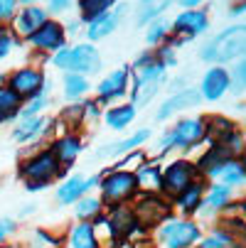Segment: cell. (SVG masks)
Wrapping results in <instances>:
<instances>
[{
    "label": "cell",
    "mask_w": 246,
    "mask_h": 248,
    "mask_svg": "<svg viewBox=\"0 0 246 248\" xmlns=\"http://www.w3.org/2000/svg\"><path fill=\"white\" fill-rule=\"evenodd\" d=\"M207 30H209V13L202 10V8H187L170 22L172 37H167L163 45L175 49V47H180V45L199 37V34H204Z\"/></svg>",
    "instance_id": "obj_6"
},
{
    "label": "cell",
    "mask_w": 246,
    "mask_h": 248,
    "mask_svg": "<svg viewBox=\"0 0 246 248\" xmlns=\"http://www.w3.org/2000/svg\"><path fill=\"white\" fill-rule=\"evenodd\" d=\"M197 248H234V236H231L229 231L217 229V231L209 233L204 241L199 238V241H197Z\"/></svg>",
    "instance_id": "obj_37"
},
{
    "label": "cell",
    "mask_w": 246,
    "mask_h": 248,
    "mask_svg": "<svg viewBox=\"0 0 246 248\" xmlns=\"http://www.w3.org/2000/svg\"><path fill=\"white\" fill-rule=\"evenodd\" d=\"M47 3H49V10H47V13L62 15V13H66L69 8H72V3H74V0H47Z\"/></svg>",
    "instance_id": "obj_46"
},
{
    "label": "cell",
    "mask_w": 246,
    "mask_h": 248,
    "mask_svg": "<svg viewBox=\"0 0 246 248\" xmlns=\"http://www.w3.org/2000/svg\"><path fill=\"white\" fill-rule=\"evenodd\" d=\"M229 160H231V153H229L222 143H209V148L202 153V157L195 162V167H197L199 174L217 180V174L222 172V167H224Z\"/></svg>",
    "instance_id": "obj_22"
},
{
    "label": "cell",
    "mask_w": 246,
    "mask_h": 248,
    "mask_svg": "<svg viewBox=\"0 0 246 248\" xmlns=\"http://www.w3.org/2000/svg\"><path fill=\"white\" fill-rule=\"evenodd\" d=\"M106 226L111 231L114 238H128L135 233L138 229V221H135V214H133V209L131 204H114L109 206V214H106Z\"/></svg>",
    "instance_id": "obj_19"
},
{
    "label": "cell",
    "mask_w": 246,
    "mask_h": 248,
    "mask_svg": "<svg viewBox=\"0 0 246 248\" xmlns=\"http://www.w3.org/2000/svg\"><path fill=\"white\" fill-rule=\"evenodd\" d=\"M160 165L153 160H146L143 165H138L133 170L135 182H138V192H160Z\"/></svg>",
    "instance_id": "obj_28"
},
{
    "label": "cell",
    "mask_w": 246,
    "mask_h": 248,
    "mask_svg": "<svg viewBox=\"0 0 246 248\" xmlns=\"http://www.w3.org/2000/svg\"><path fill=\"white\" fill-rule=\"evenodd\" d=\"M77 204V219L79 221H94V217H98L101 211H103V202L98 199V197H82V199H77L74 202Z\"/></svg>",
    "instance_id": "obj_35"
},
{
    "label": "cell",
    "mask_w": 246,
    "mask_h": 248,
    "mask_svg": "<svg viewBox=\"0 0 246 248\" xmlns=\"http://www.w3.org/2000/svg\"><path fill=\"white\" fill-rule=\"evenodd\" d=\"M163 84H165V69H163L158 62H153V64H148L146 69L135 72L133 86L128 89V93H131V106H135V108H143V106H148V103L158 96V91H160Z\"/></svg>",
    "instance_id": "obj_8"
},
{
    "label": "cell",
    "mask_w": 246,
    "mask_h": 248,
    "mask_svg": "<svg viewBox=\"0 0 246 248\" xmlns=\"http://www.w3.org/2000/svg\"><path fill=\"white\" fill-rule=\"evenodd\" d=\"M170 37V22L167 20H153V22H148V32H146V42L148 45H163L165 40Z\"/></svg>",
    "instance_id": "obj_36"
},
{
    "label": "cell",
    "mask_w": 246,
    "mask_h": 248,
    "mask_svg": "<svg viewBox=\"0 0 246 248\" xmlns=\"http://www.w3.org/2000/svg\"><path fill=\"white\" fill-rule=\"evenodd\" d=\"M123 15H126V5H114L109 13H103V15H98V17H94V20L89 22V27H86V37H89L91 42L106 40L109 34L116 32V27L121 25Z\"/></svg>",
    "instance_id": "obj_21"
},
{
    "label": "cell",
    "mask_w": 246,
    "mask_h": 248,
    "mask_svg": "<svg viewBox=\"0 0 246 248\" xmlns=\"http://www.w3.org/2000/svg\"><path fill=\"white\" fill-rule=\"evenodd\" d=\"M5 79H8V74L3 72V69H0V86H5Z\"/></svg>",
    "instance_id": "obj_49"
},
{
    "label": "cell",
    "mask_w": 246,
    "mask_h": 248,
    "mask_svg": "<svg viewBox=\"0 0 246 248\" xmlns=\"http://www.w3.org/2000/svg\"><path fill=\"white\" fill-rule=\"evenodd\" d=\"M195 180H199V172H197V167H195L192 160H185V157L172 160V162H167L160 170V192L172 199L175 194L182 192Z\"/></svg>",
    "instance_id": "obj_10"
},
{
    "label": "cell",
    "mask_w": 246,
    "mask_h": 248,
    "mask_svg": "<svg viewBox=\"0 0 246 248\" xmlns=\"http://www.w3.org/2000/svg\"><path fill=\"white\" fill-rule=\"evenodd\" d=\"M5 86L10 91H15L22 101H27L32 96L47 91V79H45V72L37 66H20V69H13L8 74Z\"/></svg>",
    "instance_id": "obj_11"
},
{
    "label": "cell",
    "mask_w": 246,
    "mask_h": 248,
    "mask_svg": "<svg viewBox=\"0 0 246 248\" xmlns=\"http://www.w3.org/2000/svg\"><path fill=\"white\" fill-rule=\"evenodd\" d=\"M204 189L207 185L202 180H195L192 185H187L182 192H178L172 199H175V206H178V211H182V214H195V211H199L202 206V197H204Z\"/></svg>",
    "instance_id": "obj_26"
},
{
    "label": "cell",
    "mask_w": 246,
    "mask_h": 248,
    "mask_svg": "<svg viewBox=\"0 0 246 248\" xmlns=\"http://www.w3.org/2000/svg\"><path fill=\"white\" fill-rule=\"evenodd\" d=\"M22 98L10 91L8 86H0V125L3 123H10V121H17L20 111H22Z\"/></svg>",
    "instance_id": "obj_31"
},
{
    "label": "cell",
    "mask_w": 246,
    "mask_h": 248,
    "mask_svg": "<svg viewBox=\"0 0 246 248\" xmlns=\"http://www.w3.org/2000/svg\"><path fill=\"white\" fill-rule=\"evenodd\" d=\"M153 62H155L153 49H148V52H143V54H138V57H135V62H133V66H131V72H140V69H146V66L153 64Z\"/></svg>",
    "instance_id": "obj_45"
},
{
    "label": "cell",
    "mask_w": 246,
    "mask_h": 248,
    "mask_svg": "<svg viewBox=\"0 0 246 248\" xmlns=\"http://www.w3.org/2000/svg\"><path fill=\"white\" fill-rule=\"evenodd\" d=\"M101 202L106 206L114 204H126L138 194V182H135V174L133 170H121V167H109L106 172L101 174Z\"/></svg>",
    "instance_id": "obj_5"
},
{
    "label": "cell",
    "mask_w": 246,
    "mask_h": 248,
    "mask_svg": "<svg viewBox=\"0 0 246 248\" xmlns=\"http://www.w3.org/2000/svg\"><path fill=\"white\" fill-rule=\"evenodd\" d=\"M49 106V96H47V91H42V93H37V96H32V98H27L25 103H22V111H20V116H42V111ZM17 116V118H20Z\"/></svg>",
    "instance_id": "obj_38"
},
{
    "label": "cell",
    "mask_w": 246,
    "mask_h": 248,
    "mask_svg": "<svg viewBox=\"0 0 246 248\" xmlns=\"http://www.w3.org/2000/svg\"><path fill=\"white\" fill-rule=\"evenodd\" d=\"M91 91V84H89V77L84 74H74V72H64V81H62V93L69 103L74 101H82L86 93Z\"/></svg>",
    "instance_id": "obj_29"
},
{
    "label": "cell",
    "mask_w": 246,
    "mask_h": 248,
    "mask_svg": "<svg viewBox=\"0 0 246 248\" xmlns=\"http://www.w3.org/2000/svg\"><path fill=\"white\" fill-rule=\"evenodd\" d=\"M84 121L86 118H84V103L82 101H74L72 106H64V108L59 111V116H57V123L69 128L66 133H74V128H79Z\"/></svg>",
    "instance_id": "obj_33"
},
{
    "label": "cell",
    "mask_w": 246,
    "mask_h": 248,
    "mask_svg": "<svg viewBox=\"0 0 246 248\" xmlns=\"http://www.w3.org/2000/svg\"><path fill=\"white\" fill-rule=\"evenodd\" d=\"M146 160H148V153H146L143 148H138V150L126 153V157L118 162V167H121V170H135L138 165H143Z\"/></svg>",
    "instance_id": "obj_40"
},
{
    "label": "cell",
    "mask_w": 246,
    "mask_h": 248,
    "mask_svg": "<svg viewBox=\"0 0 246 248\" xmlns=\"http://www.w3.org/2000/svg\"><path fill=\"white\" fill-rule=\"evenodd\" d=\"M217 180H222V185H229V187H241L244 180H246V165H244V157H231L222 172L217 174Z\"/></svg>",
    "instance_id": "obj_32"
},
{
    "label": "cell",
    "mask_w": 246,
    "mask_h": 248,
    "mask_svg": "<svg viewBox=\"0 0 246 248\" xmlns=\"http://www.w3.org/2000/svg\"><path fill=\"white\" fill-rule=\"evenodd\" d=\"M231 89V79H229V69L224 66H209L202 81H199V96L202 101H209V103H214V101H222L227 96V91Z\"/></svg>",
    "instance_id": "obj_16"
},
{
    "label": "cell",
    "mask_w": 246,
    "mask_h": 248,
    "mask_svg": "<svg viewBox=\"0 0 246 248\" xmlns=\"http://www.w3.org/2000/svg\"><path fill=\"white\" fill-rule=\"evenodd\" d=\"M231 199H234V187L217 182V185H209L204 189V197H202V206L199 209L204 211V214H214V211L227 209Z\"/></svg>",
    "instance_id": "obj_24"
},
{
    "label": "cell",
    "mask_w": 246,
    "mask_h": 248,
    "mask_svg": "<svg viewBox=\"0 0 246 248\" xmlns=\"http://www.w3.org/2000/svg\"><path fill=\"white\" fill-rule=\"evenodd\" d=\"M178 3L187 10V8H199V3H202V0H178Z\"/></svg>",
    "instance_id": "obj_48"
},
{
    "label": "cell",
    "mask_w": 246,
    "mask_h": 248,
    "mask_svg": "<svg viewBox=\"0 0 246 248\" xmlns=\"http://www.w3.org/2000/svg\"><path fill=\"white\" fill-rule=\"evenodd\" d=\"M150 130L148 128H143V130H135L133 135H128V138H123V140H118V143H109V145H103V148H98L96 150V157H121V155H126V153H131V150H138V148H143L148 140H150Z\"/></svg>",
    "instance_id": "obj_23"
},
{
    "label": "cell",
    "mask_w": 246,
    "mask_h": 248,
    "mask_svg": "<svg viewBox=\"0 0 246 248\" xmlns=\"http://www.w3.org/2000/svg\"><path fill=\"white\" fill-rule=\"evenodd\" d=\"M47 20H49V13L45 8H40V5H25V8H20L15 13V17L10 22V30H13V34L17 40H27L30 34L37 27H42Z\"/></svg>",
    "instance_id": "obj_17"
},
{
    "label": "cell",
    "mask_w": 246,
    "mask_h": 248,
    "mask_svg": "<svg viewBox=\"0 0 246 248\" xmlns=\"http://www.w3.org/2000/svg\"><path fill=\"white\" fill-rule=\"evenodd\" d=\"M15 231V221L13 219H0V246H3L5 236H10Z\"/></svg>",
    "instance_id": "obj_47"
},
{
    "label": "cell",
    "mask_w": 246,
    "mask_h": 248,
    "mask_svg": "<svg viewBox=\"0 0 246 248\" xmlns=\"http://www.w3.org/2000/svg\"><path fill=\"white\" fill-rule=\"evenodd\" d=\"M239 125L234 123V118L224 116V113H212L204 116V138L207 143H222L224 138H229Z\"/></svg>",
    "instance_id": "obj_25"
},
{
    "label": "cell",
    "mask_w": 246,
    "mask_h": 248,
    "mask_svg": "<svg viewBox=\"0 0 246 248\" xmlns=\"http://www.w3.org/2000/svg\"><path fill=\"white\" fill-rule=\"evenodd\" d=\"M17 45V37L13 34L10 27H0V59H5Z\"/></svg>",
    "instance_id": "obj_41"
},
{
    "label": "cell",
    "mask_w": 246,
    "mask_h": 248,
    "mask_svg": "<svg viewBox=\"0 0 246 248\" xmlns=\"http://www.w3.org/2000/svg\"><path fill=\"white\" fill-rule=\"evenodd\" d=\"M202 238L199 224L190 221V219H165L160 231H158V241L163 243V248H192L197 246V241Z\"/></svg>",
    "instance_id": "obj_9"
},
{
    "label": "cell",
    "mask_w": 246,
    "mask_h": 248,
    "mask_svg": "<svg viewBox=\"0 0 246 248\" xmlns=\"http://www.w3.org/2000/svg\"><path fill=\"white\" fill-rule=\"evenodd\" d=\"M244 47H246V27L239 22V25H231V27L222 30L219 34H214V37L199 49V57L207 64L222 66V64L241 59Z\"/></svg>",
    "instance_id": "obj_2"
},
{
    "label": "cell",
    "mask_w": 246,
    "mask_h": 248,
    "mask_svg": "<svg viewBox=\"0 0 246 248\" xmlns=\"http://www.w3.org/2000/svg\"><path fill=\"white\" fill-rule=\"evenodd\" d=\"M118 0H79V15L84 22H91L94 17L109 13Z\"/></svg>",
    "instance_id": "obj_34"
},
{
    "label": "cell",
    "mask_w": 246,
    "mask_h": 248,
    "mask_svg": "<svg viewBox=\"0 0 246 248\" xmlns=\"http://www.w3.org/2000/svg\"><path fill=\"white\" fill-rule=\"evenodd\" d=\"M229 79H231V89L236 93H244V86H246V64H244V59L236 62V66L229 72Z\"/></svg>",
    "instance_id": "obj_39"
},
{
    "label": "cell",
    "mask_w": 246,
    "mask_h": 248,
    "mask_svg": "<svg viewBox=\"0 0 246 248\" xmlns=\"http://www.w3.org/2000/svg\"><path fill=\"white\" fill-rule=\"evenodd\" d=\"M52 125H54V118H47V116H20L13 128V140L20 145L37 143V140L49 135Z\"/></svg>",
    "instance_id": "obj_14"
},
{
    "label": "cell",
    "mask_w": 246,
    "mask_h": 248,
    "mask_svg": "<svg viewBox=\"0 0 246 248\" xmlns=\"http://www.w3.org/2000/svg\"><path fill=\"white\" fill-rule=\"evenodd\" d=\"M17 172H20V177L25 180V189L27 192H40L47 185H52L54 180H59L62 174H66L59 167V162H57L54 153L49 150V145L42 148V150H37V153H32V155H27L20 162V170Z\"/></svg>",
    "instance_id": "obj_1"
},
{
    "label": "cell",
    "mask_w": 246,
    "mask_h": 248,
    "mask_svg": "<svg viewBox=\"0 0 246 248\" xmlns=\"http://www.w3.org/2000/svg\"><path fill=\"white\" fill-rule=\"evenodd\" d=\"M52 64L62 72H74V74H96L101 72L103 66V59H101V52L89 45V42H82V45H74V47H62L59 52L52 54Z\"/></svg>",
    "instance_id": "obj_4"
},
{
    "label": "cell",
    "mask_w": 246,
    "mask_h": 248,
    "mask_svg": "<svg viewBox=\"0 0 246 248\" xmlns=\"http://www.w3.org/2000/svg\"><path fill=\"white\" fill-rule=\"evenodd\" d=\"M66 241H69V248H98L96 226L91 221H82V224L72 226Z\"/></svg>",
    "instance_id": "obj_30"
},
{
    "label": "cell",
    "mask_w": 246,
    "mask_h": 248,
    "mask_svg": "<svg viewBox=\"0 0 246 248\" xmlns=\"http://www.w3.org/2000/svg\"><path fill=\"white\" fill-rule=\"evenodd\" d=\"M202 103V96L195 86H187V89H180V91H175L170 98H165L160 106H158V111H155V121H170L172 116H178V113H185L190 108H195V106Z\"/></svg>",
    "instance_id": "obj_15"
},
{
    "label": "cell",
    "mask_w": 246,
    "mask_h": 248,
    "mask_svg": "<svg viewBox=\"0 0 246 248\" xmlns=\"http://www.w3.org/2000/svg\"><path fill=\"white\" fill-rule=\"evenodd\" d=\"M207 143L204 138V116H187L180 118L172 128L163 133L158 140V155H167L170 150H192L195 145Z\"/></svg>",
    "instance_id": "obj_3"
},
{
    "label": "cell",
    "mask_w": 246,
    "mask_h": 248,
    "mask_svg": "<svg viewBox=\"0 0 246 248\" xmlns=\"http://www.w3.org/2000/svg\"><path fill=\"white\" fill-rule=\"evenodd\" d=\"M153 57H155V62L165 69V72H167V69L170 66H175V64H178V57H175V52H172V47H167V45H163V47H158L155 52H153Z\"/></svg>",
    "instance_id": "obj_42"
},
{
    "label": "cell",
    "mask_w": 246,
    "mask_h": 248,
    "mask_svg": "<svg viewBox=\"0 0 246 248\" xmlns=\"http://www.w3.org/2000/svg\"><path fill=\"white\" fill-rule=\"evenodd\" d=\"M17 5H20L17 0H0V27H5V25L13 22L15 13L20 10Z\"/></svg>",
    "instance_id": "obj_43"
},
{
    "label": "cell",
    "mask_w": 246,
    "mask_h": 248,
    "mask_svg": "<svg viewBox=\"0 0 246 248\" xmlns=\"http://www.w3.org/2000/svg\"><path fill=\"white\" fill-rule=\"evenodd\" d=\"M133 214L138 226H158L172 217V204L158 192H138L133 197Z\"/></svg>",
    "instance_id": "obj_7"
},
{
    "label": "cell",
    "mask_w": 246,
    "mask_h": 248,
    "mask_svg": "<svg viewBox=\"0 0 246 248\" xmlns=\"http://www.w3.org/2000/svg\"><path fill=\"white\" fill-rule=\"evenodd\" d=\"M131 66L123 64L118 69H114V72H109L106 77H103L96 86V103L103 106V103H114L118 98H123L128 93V86H131Z\"/></svg>",
    "instance_id": "obj_12"
},
{
    "label": "cell",
    "mask_w": 246,
    "mask_h": 248,
    "mask_svg": "<svg viewBox=\"0 0 246 248\" xmlns=\"http://www.w3.org/2000/svg\"><path fill=\"white\" fill-rule=\"evenodd\" d=\"M49 150L54 153L59 167H62L64 172H69V167L74 165V160H77V157L82 155V150H84V138H82L79 133H64V135H59V138L52 140Z\"/></svg>",
    "instance_id": "obj_18"
},
{
    "label": "cell",
    "mask_w": 246,
    "mask_h": 248,
    "mask_svg": "<svg viewBox=\"0 0 246 248\" xmlns=\"http://www.w3.org/2000/svg\"><path fill=\"white\" fill-rule=\"evenodd\" d=\"M17 3H22V5H37V0H17Z\"/></svg>",
    "instance_id": "obj_50"
},
{
    "label": "cell",
    "mask_w": 246,
    "mask_h": 248,
    "mask_svg": "<svg viewBox=\"0 0 246 248\" xmlns=\"http://www.w3.org/2000/svg\"><path fill=\"white\" fill-rule=\"evenodd\" d=\"M32 248H57V238H52L45 231H34L32 236Z\"/></svg>",
    "instance_id": "obj_44"
},
{
    "label": "cell",
    "mask_w": 246,
    "mask_h": 248,
    "mask_svg": "<svg viewBox=\"0 0 246 248\" xmlns=\"http://www.w3.org/2000/svg\"><path fill=\"white\" fill-rule=\"evenodd\" d=\"M101 182V174L94 177H82V174H72L57 187V202L59 204H74L77 199H82L89 189L98 187Z\"/></svg>",
    "instance_id": "obj_20"
},
{
    "label": "cell",
    "mask_w": 246,
    "mask_h": 248,
    "mask_svg": "<svg viewBox=\"0 0 246 248\" xmlns=\"http://www.w3.org/2000/svg\"><path fill=\"white\" fill-rule=\"evenodd\" d=\"M27 42H30L34 49H37V52L54 54V52H59L62 47H66V32H64V25L49 17L42 27H37V30L30 34Z\"/></svg>",
    "instance_id": "obj_13"
},
{
    "label": "cell",
    "mask_w": 246,
    "mask_h": 248,
    "mask_svg": "<svg viewBox=\"0 0 246 248\" xmlns=\"http://www.w3.org/2000/svg\"><path fill=\"white\" fill-rule=\"evenodd\" d=\"M138 116V108L131 103H111L106 111L101 113L103 123H106L111 130H126Z\"/></svg>",
    "instance_id": "obj_27"
}]
</instances>
